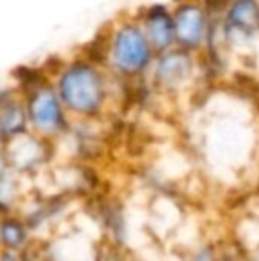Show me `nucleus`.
Wrapping results in <instances>:
<instances>
[{"label": "nucleus", "mask_w": 259, "mask_h": 261, "mask_svg": "<svg viewBox=\"0 0 259 261\" xmlns=\"http://www.w3.org/2000/svg\"><path fill=\"white\" fill-rule=\"evenodd\" d=\"M71 121H94L105 112L108 87L103 71L87 59H75L50 76Z\"/></svg>", "instance_id": "1"}, {"label": "nucleus", "mask_w": 259, "mask_h": 261, "mask_svg": "<svg viewBox=\"0 0 259 261\" xmlns=\"http://www.w3.org/2000/svg\"><path fill=\"white\" fill-rule=\"evenodd\" d=\"M20 94L27 112L28 132L53 144L61 141L71 126V117L66 112L50 76L39 80Z\"/></svg>", "instance_id": "2"}, {"label": "nucleus", "mask_w": 259, "mask_h": 261, "mask_svg": "<svg viewBox=\"0 0 259 261\" xmlns=\"http://www.w3.org/2000/svg\"><path fill=\"white\" fill-rule=\"evenodd\" d=\"M107 64L121 76H138L151 68L155 52L138 21H125L112 31L105 50Z\"/></svg>", "instance_id": "3"}, {"label": "nucleus", "mask_w": 259, "mask_h": 261, "mask_svg": "<svg viewBox=\"0 0 259 261\" xmlns=\"http://www.w3.org/2000/svg\"><path fill=\"white\" fill-rule=\"evenodd\" d=\"M2 156L28 185L38 187L55 165L57 151L53 142L27 132L13 141H7Z\"/></svg>", "instance_id": "4"}, {"label": "nucleus", "mask_w": 259, "mask_h": 261, "mask_svg": "<svg viewBox=\"0 0 259 261\" xmlns=\"http://www.w3.org/2000/svg\"><path fill=\"white\" fill-rule=\"evenodd\" d=\"M170 13L176 48L190 54L197 52L208 41L210 34V14L204 4L197 0H183Z\"/></svg>", "instance_id": "5"}, {"label": "nucleus", "mask_w": 259, "mask_h": 261, "mask_svg": "<svg viewBox=\"0 0 259 261\" xmlns=\"http://www.w3.org/2000/svg\"><path fill=\"white\" fill-rule=\"evenodd\" d=\"M153 80L163 91H181L190 84L195 73V62L190 52L172 48L155 57L151 64Z\"/></svg>", "instance_id": "6"}, {"label": "nucleus", "mask_w": 259, "mask_h": 261, "mask_svg": "<svg viewBox=\"0 0 259 261\" xmlns=\"http://www.w3.org/2000/svg\"><path fill=\"white\" fill-rule=\"evenodd\" d=\"M146 39L151 45L155 55L165 54L176 46L174 41L172 13L165 6H151L142 13L138 20Z\"/></svg>", "instance_id": "7"}, {"label": "nucleus", "mask_w": 259, "mask_h": 261, "mask_svg": "<svg viewBox=\"0 0 259 261\" xmlns=\"http://www.w3.org/2000/svg\"><path fill=\"white\" fill-rule=\"evenodd\" d=\"M31 190L32 185L0 156V217L20 212Z\"/></svg>", "instance_id": "8"}, {"label": "nucleus", "mask_w": 259, "mask_h": 261, "mask_svg": "<svg viewBox=\"0 0 259 261\" xmlns=\"http://www.w3.org/2000/svg\"><path fill=\"white\" fill-rule=\"evenodd\" d=\"M38 242L32 229L20 213H9L0 217V251L25 254Z\"/></svg>", "instance_id": "9"}, {"label": "nucleus", "mask_w": 259, "mask_h": 261, "mask_svg": "<svg viewBox=\"0 0 259 261\" xmlns=\"http://www.w3.org/2000/svg\"><path fill=\"white\" fill-rule=\"evenodd\" d=\"M28 132L27 112H25L23 98L14 91L2 105H0V134L7 141L20 137Z\"/></svg>", "instance_id": "10"}, {"label": "nucleus", "mask_w": 259, "mask_h": 261, "mask_svg": "<svg viewBox=\"0 0 259 261\" xmlns=\"http://www.w3.org/2000/svg\"><path fill=\"white\" fill-rule=\"evenodd\" d=\"M222 247H217L211 242H203L197 244L188 252V261H215Z\"/></svg>", "instance_id": "11"}, {"label": "nucleus", "mask_w": 259, "mask_h": 261, "mask_svg": "<svg viewBox=\"0 0 259 261\" xmlns=\"http://www.w3.org/2000/svg\"><path fill=\"white\" fill-rule=\"evenodd\" d=\"M96 261H133V258L126 254L123 249L114 247V245H108V247L101 249V252L96 258Z\"/></svg>", "instance_id": "12"}, {"label": "nucleus", "mask_w": 259, "mask_h": 261, "mask_svg": "<svg viewBox=\"0 0 259 261\" xmlns=\"http://www.w3.org/2000/svg\"><path fill=\"white\" fill-rule=\"evenodd\" d=\"M215 261H245V258L231 245L229 249H220V252H218Z\"/></svg>", "instance_id": "13"}, {"label": "nucleus", "mask_w": 259, "mask_h": 261, "mask_svg": "<svg viewBox=\"0 0 259 261\" xmlns=\"http://www.w3.org/2000/svg\"><path fill=\"white\" fill-rule=\"evenodd\" d=\"M14 91H16V89L13 87V84H7V82H4V80L0 79V105H2L4 101H6L7 98L14 93Z\"/></svg>", "instance_id": "14"}, {"label": "nucleus", "mask_w": 259, "mask_h": 261, "mask_svg": "<svg viewBox=\"0 0 259 261\" xmlns=\"http://www.w3.org/2000/svg\"><path fill=\"white\" fill-rule=\"evenodd\" d=\"M4 148H6V139H4L2 134H0V156H2V153H4Z\"/></svg>", "instance_id": "15"}, {"label": "nucleus", "mask_w": 259, "mask_h": 261, "mask_svg": "<svg viewBox=\"0 0 259 261\" xmlns=\"http://www.w3.org/2000/svg\"><path fill=\"white\" fill-rule=\"evenodd\" d=\"M247 261V259H245ZM249 261H259V259H249Z\"/></svg>", "instance_id": "16"}, {"label": "nucleus", "mask_w": 259, "mask_h": 261, "mask_svg": "<svg viewBox=\"0 0 259 261\" xmlns=\"http://www.w3.org/2000/svg\"><path fill=\"white\" fill-rule=\"evenodd\" d=\"M133 261H137V259H133Z\"/></svg>", "instance_id": "17"}]
</instances>
